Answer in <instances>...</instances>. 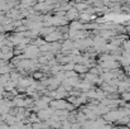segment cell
Segmentation results:
<instances>
[{
	"mask_svg": "<svg viewBox=\"0 0 130 129\" xmlns=\"http://www.w3.org/2000/svg\"><path fill=\"white\" fill-rule=\"evenodd\" d=\"M129 122H130L129 117H123L121 119H119V120L116 122V124H120V125H128Z\"/></svg>",
	"mask_w": 130,
	"mask_h": 129,
	"instance_id": "1",
	"label": "cell"
},
{
	"mask_svg": "<svg viewBox=\"0 0 130 129\" xmlns=\"http://www.w3.org/2000/svg\"><path fill=\"white\" fill-rule=\"evenodd\" d=\"M75 70L76 71H78V72H86L87 71V66H81V65H78V66H75Z\"/></svg>",
	"mask_w": 130,
	"mask_h": 129,
	"instance_id": "2",
	"label": "cell"
},
{
	"mask_svg": "<svg viewBox=\"0 0 130 129\" xmlns=\"http://www.w3.org/2000/svg\"><path fill=\"white\" fill-rule=\"evenodd\" d=\"M124 48H125V51L126 49H130V41H124Z\"/></svg>",
	"mask_w": 130,
	"mask_h": 129,
	"instance_id": "3",
	"label": "cell"
},
{
	"mask_svg": "<svg viewBox=\"0 0 130 129\" xmlns=\"http://www.w3.org/2000/svg\"><path fill=\"white\" fill-rule=\"evenodd\" d=\"M125 108H126V109H129V110H130V101L128 103V104H125Z\"/></svg>",
	"mask_w": 130,
	"mask_h": 129,
	"instance_id": "4",
	"label": "cell"
},
{
	"mask_svg": "<svg viewBox=\"0 0 130 129\" xmlns=\"http://www.w3.org/2000/svg\"><path fill=\"white\" fill-rule=\"evenodd\" d=\"M126 128H129V129H130V122H129V123H128V125H126Z\"/></svg>",
	"mask_w": 130,
	"mask_h": 129,
	"instance_id": "5",
	"label": "cell"
}]
</instances>
